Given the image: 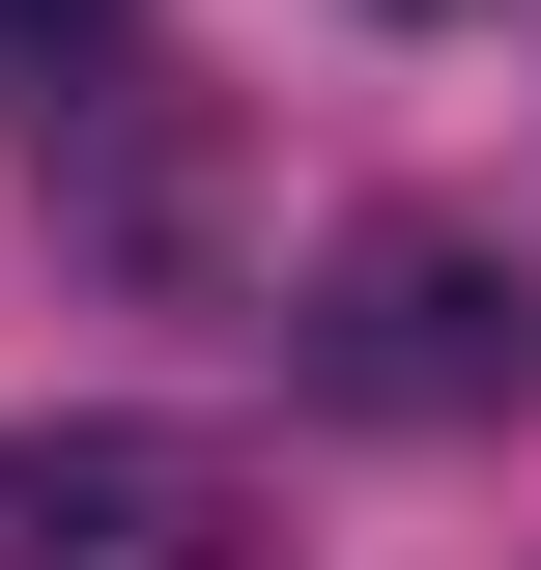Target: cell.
Segmentation results:
<instances>
[{
	"label": "cell",
	"mask_w": 541,
	"mask_h": 570,
	"mask_svg": "<svg viewBox=\"0 0 541 570\" xmlns=\"http://www.w3.org/2000/svg\"><path fill=\"white\" fill-rule=\"evenodd\" d=\"M285 371L371 400V428H541V257L456 228V200H371L314 257V314H285Z\"/></svg>",
	"instance_id": "cell-1"
},
{
	"label": "cell",
	"mask_w": 541,
	"mask_h": 570,
	"mask_svg": "<svg viewBox=\"0 0 541 570\" xmlns=\"http://www.w3.org/2000/svg\"><path fill=\"white\" fill-rule=\"evenodd\" d=\"M228 542H257L228 428H29L0 456V570H228Z\"/></svg>",
	"instance_id": "cell-2"
},
{
	"label": "cell",
	"mask_w": 541,
	"mask_h": 570,
	"mask_svg": "<svg viewBox=\"0 0 541 570\" xmlns=\"http://www.w3.org/2000/svg\"><path fill=\"white\" fill-rule=\"evenodd\" d=\"M115 29H142V0H0V86H29V115H86V86H115Z\"/></svg>",
	"instance_id": "cell-3"
},
{
	"label": "cell",
	"mask_w": 541,
	"mask_h": 570,
	"mask_svg": "<svg viewBox=\"0 0 541 570\" xmlns=\"http://www.w3.org/2000/svg\"><path fill=\"white\" fill-rule=\"evenodd\" d=\"M400 29H456V0H400Z\"/></svg>",
	"instance_id": "cell-4"
}]
</instances>
